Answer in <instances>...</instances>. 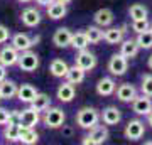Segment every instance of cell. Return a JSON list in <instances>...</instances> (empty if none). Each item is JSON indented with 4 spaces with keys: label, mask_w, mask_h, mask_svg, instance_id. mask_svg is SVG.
I'll list each match as a JSON object with an SVG mask.
<instances>
[{
    "label": "cell",
    "mask_w": 152,
    "mask_h": 145,
    "mask_svg": "<svg viewBox=\"0 0 152 145\" xmlns=\"http://www.w3.org/2000/svg\"><path fill=\"white\" fill-rule=\"evenodd\" d=\"M100 120H102L100 111L93 106H83V108L78 110V113H76V125L83 130L93 128L95 125L100 123Z\"/></svg>",
    "instance_id": "1"
},
{
    "label": "cell",
    "mask_w": 152,
    "mask_h": 145,
    "mask_svg": "<svg viewBox=\"0 0 152 145\" xmlns=\"http://www.w3.org/2000/svg\"><path fill=\"white\" fill-rule=\"evenodd\" d=\"M42 123L48 127V128H61L66 122V113L58 106H49L42 111Z\"/></svg>",
    "instance_id": "2"
},
{
    "label": "cell",
    "mask_w": 152,
    "mask_h": 145,
    "mask_svg": "<svg viewBox=\"0 0 152 145\" xmlns=\"http://www.w3.org/2000/svg\"><path fill=\"white\" fill-rule=\"evenodd\" d=\"M108 128L107 125H95L93 128L88 130V133L85 135V138L81 140L85 145H102L108 140Z\"/></svg>",
    "instance_id": "3"
},
{
    "label": "cell",
    "mask_w": 152,
    "mask_h": 145,
    "mask_svg": "<svg viewBox=\"0 0 152 145\" xmlns=\"http://www.w3.org/2000/svg\"><path fill=\"white\" fill-rule=\"evenodd\" d=\"M41 64V59L39 56L34 51L27 49V51H22L20 56H19V61H17V66L20 68V71H26V73H32L36 71Z\"/></svg>",
    "instance_id": "4"
},
{
    "label": "cell",
    "mask_w": 152,
    "mask_h": 145,
    "mask_svg": "<svg viewBox=\"0 0 152 145\" xmlns=\"http://www.w3.org/2000/svg\"><path fill=\"white\" fill-rule=\"evenodd\" d=\"M107 69L110 71L112 76H124L129 69V59L120 52L112 54L108 59V64H107Z\"/></svg>",
    "instance_id": "5"
},
{
    "label": "cell",
    "mask_w": 152,
    "mask_h": 145,
    "mask_svg": "<svg viewBox=\"0 0 152 145\" xmlns=\"http://www.w3.org/2000/svg\"><path fill=\"white\" fill-rule=\"evenodd\" d=\"M75 64L76 66H80L81 69L85 71H91L96 68L98 64V58H96V54H93L86 49H81V51H78V54H76V58H75Z\"/></svg>",
    "instance_id": "6"
},
{
    "label": "cell",
    "mask_w": 152,
    "mask_h": 145,
    "mask_svg": "<svg viewBox=\"0 0 152 145\" xmlns=\"http://www.w3.org/2000/svg\"><path fill=\"white\" fill-rule=\"evenodd\" d=\"M144 133H145V123L139 118L129 120V123L125 125V128H124L125 138L134 140V142H135V140H140L142 137H144Z\"/></svg>",
    "instance_id": "7"
},
{
    "label": "cell",
    "mask_w": 152,
    "mask_h": 145,
    "mask_svg": "<svg viewBox=\"0 0 152 145\" xmlns=\"http://www.w3.org/2000/svg\"><path fill=\"white\" fill-rule=\"evenodd\" d=\"M130 105H132V111L135 115H139V117H147L152 111V98L144 95V93L137 95Z\"/></svg>",
    "instance_id": "8"
},
{
    "label": "cell",
    "mask_w": 152,
    "mask_h": 145,
    "mask_svg": "<svg viewBox=\"0 0 152 145\" xmlns=\"http://www.w3.org/2000/svg\"><path fill=\"white\" fill-rule=\"evenodd\" d=\"M137 95H139V93H137V88L132 85V83H122V85H118L117 90H115V96H117V100L122 101V103H132Z\"/></svg>",
    "instance_id": "9"
},
{
    "label": "cell",
    "mask_w": 152,
    "mask_h": 145,
    "mask_svg": "<svg viewBox=\"0 0 152 145\" xmlns=\"http://www.w3.org/2000/svg\"><path fill=\"white\" fill-rule=\"evenodd\" d=\"M20 125L24 127H29V128H36V125L41 122V117H39V111L37 110H34L32 106L26 108V110H22L19 113V120H17Z\"/></svg>",
    "instance_id": "10"
},
{
    "label": "cell",
    "mask_w": 152,
    "mask_h": 145,
    "mask_svg": "<svg viewBox=\"0 0 152 145\" xmlns=\"http://www.w3.org/2000/svg\"><path fill=\"white\" fill-rule=\"evenodd\" d=\"M19 56H20V52L12 44L10 46H4V47L0 49V64H4L5 68L15 66L17 61H19Z\"/></svg>",
    "instance_id": "11"
},
{
    "label": "cell",
    "mask_w": 152,
    "mask_h": 145,
    "mask_svg": "<svg viewBox=\"0 0 152 145\" xmlns=\"http://www.w3.org/2000/svg\"><path fill=\"white\" fill-rule=\"evenodd\" d=\"M76 96V88L73 83L69 81H64V83H61L58 86V90H56V98L59 100L61 103H71L75 100Z\"/></svg>",
    "instance_id": "12"
},
{
    "label": "cell",
    "mask_w": 152,
    "mask_h": 145,
    "mask_svg": "<svg viewBox=\"0 0 152 145\" xmlns=\"http://www.w3.org/2000/svg\"><path fill=\"white\" fill-rule=\"evenodd\" d=\"M125 29L127 26H122V27H107V31H103V41L110 46H117L124 41V36H125Z\"/></svg>",
    "instance_id": "13"
},
{
    "label": "cell",
    "mask_w": 152,
    "mask_h": 145,
    "mask_svg": "<svg viewBox=\"0 0 152 145\" xmlns=\"http://www.w3.org/2000/svg\"><path fill=\"white\" fill-rule=\"evenodd\" d=\"M100 117H102V122L107 127H113V125H118L122 122V111L117 106L103 108V111L100 113Z\"/></svg>",
    "instance_id": "14"
},
{
    "label": "cell",
    "mask_w": 152,
    "mask_h": 145,
    "mask_svg": "<svg viewBox=\"0 0 152 145\" xmlns=\"http://www.w3.org/2000/svg\"><path fill=\"white\" fill-rule=\"evenodd\" d=\"M115 90H117V83H115L113 78L103 76L102 79H98V83H96L98 96H112V95H115Z\"/></svg>",
    "instance_id": "15"
},
{
    "label": "cell",
    "mask_w": 152,
    "mask_h": 145,
    "mask_svg": "<svg viewBox=\"0 0 152 145\" xmlns=\"http://www.w3.org/2000/svg\"><path fill=\"white\" fill-rule=\"evenodd\" d=\"M41 12L37 9H34V7H27V9H24L20 14V20L22 24L26 27H36L41 24Z\"/></svg>",
    "instance_id": "16"
},
{
    "label": "cell",
    "mask_w": 152,
    "mask_h": 145,
    "mask_svg": "<svg viewBox=\"0 0 152 145\" xmlns=\"http://www.w3.org/2000/svg\"><path fill=\"white\" fill-rule=\"evenodd\" d=\"M71 37H73V32H71L68 27H59V29L54 32V36H53V44H54L56 47H59V49L69 47Z\"/></svg>",
    "instance_id": "17"
},
{
    "label": "cell",
    "mask_w": 152,
    "mask_h": 145,
    "mask_svg": "<svg viewBox=\"0 0 152 145\" xmlns=\"http://www.w3.org/2000/svg\"><path fill=\"white\" fill-rule=\"evenodd\" d=\"M37 93H39V91H37V88H36V86L29 85V83H24V85L19 86L15 98L19 100V101H22V103H27V105H31Z\"/></svg>",
    "instance_id": "18"
},
{
    "label": "cell",
    "mask_w": 152,
    "mask_h": 145,
    "mask_svg": "<svg viewBox=\"0 0 152 145\" xmlns=\"http://www.w3.org/2000/svg\"><path fill=\"white\" fill-rule=\"evenodd\" d=\"M46 14H48V17L49 19H53V20L64 19L66 14H68L66 4H63V2H59V0H54V2H51V4L46 7Z\"/></svg>",
    "instance_id": "19"
},
{
    "label": "cell",
    "mask_w": 152,
    "mask_h": 145,
    "mask_svg": "<svg viewBox=\"0 0 152 145\" xmlns=\"http://www.w3.org/2000/svg\"><path fill=\"white\" fill-rule=\"evenodd\" d=\"M10 44L17 49V51H19V52H22V51H27V49H31V47L34 46L32 37H31L29 34H24V32L14 34V36H12Z\"/></svg>",
    "instance_id": "20"
},
{
    "label": "cell",
    "mask_w": 152,
    "mask_h": 145,
    "mask_svg": "<svg viewBox=\"0 0 152 145\" xmlns=\"http://www.w3.org/2000/svg\"><path fill=\"white\" fill-rule=\"evenodd\" d=\"M139 51H140V47H139V44H137L135 39H124L120 42V54H124L127 59L137 58Z\"/></svg>",
    "instance_id": "21"
},
{
    "label": "cell",
    "mask_w": 152,
    "mask_h": 145,
    "mask_svg": "<svg viewBox=\"0 0 152 145\" xmlns=\"http://www.w3.org/2000/svg\"><path fill=\"white\" fill-rule=\"evenodd\" d=\"M93 20H95V24L100 26V27H110L115 20V14L110 10V9H100V10L95 12Z\"/></svg>",
    "instance_id": "22"
},
{
    "label": "cell",
    "mask_w": 152,
    "mask_h": 145,
    "mask_svg": "<svg viewBox=\"0 0 152 145\" xmlns=\"http://www.w3.org/2000/svg\"><path fill=\"white\" fill-rule=\"evenodd\" d=\"M17 90H19V85L12 79H4L0 81V98L2 100H12V98L17 96Z\"/></svg>",
    "instance_id": "23"
},
{
    "label": "cell",
    "mask_w": 152,
    "mask_h": 145,
    "mask_svg": "<svg viewBox=\"0 0 152 145\" xmlns=\"http://www.w3.org/2000/svg\"><path fill=\"white\" fill-rule=\"evenodd\" d=\"M20 135V123L15 120H10L7 125H4V138L7 142H19Z\"/></svg>",
    "instance_id": "24"
},
{
    "label": "cell",
    "mask_w": 152,
    "mask_h": 145,
    "mask_svg": "<svg viewBox=\"0 0 152 145\" xmlns=\"http://www.w3.org/2000/svg\"><path fill=\"white\" fill-rule=\"evenodd\" d=\"M19 142L24 145H34L39 142V133L36 132V128H29L20 125V135H19Z\"/></svg>",
    "instance_id": "25"
},
{
    "label": "cell",
    "mask_w": 152,
    "mask_h": 145,
    "mask_svg": "<svg viewBox=\"0 0 152 145\" xmlns=\"http://www.w3.org/2000/svg\"><path fill=\"white\" fill-rule=\"evenodd\" d=\"M68 69H69V66L64 59H53L49 64V73L54 78H66Z\"/></svg>",
    "instance_id": "26"
},
{
    "label": "cell",
    "mask_w": 152,
    "mask_h": 145,
    "mask_svg": "<svg viewBox=\"0 0 152 145\" xmlns=\"http://www.w3.org/2000/svg\"><path fill=\"white\" fill-rule=\"evenodd\" d=\"M85 76H86V71L75 64V66H71L68 69V73H66V81H69L73 85H81L85 81Z\"/></svg>",
    "instance_id": "27"
},
{
    "label": "cell",
    "mask_w": 152,
    "mask_h": 145,
    "mask_svg": "<svg viewBox=\"0 0 152 145\" xmlns=\"http://www.w3.org/2000/svg\"><path fill=\"white\" fill-rule=\"evenodd\" d=\"M85 34H86L90 44H98V42H102V41H103V27L96 26V24H95V26L86 27Z\"/></svg>",
    "instance_id": "28"
},
{
    "label": "cell",
    "mask_w": 152,
    "mask_h": 145,
    "mask_svg": "<svg viewBox=\"0 0 152 145\" xmlns=\"http://www.w3.org/2000/svg\"><path fill=\"white\" fill-rule=\"evenodd\" d=\"M129 15L132 20H139V19H147L149 17V9L144 4H132L129 7Z\"/></svg>",
    "instance_id": "29"
},
{
    "label": "cell",
    "mask_w": 152,
    "mask_h": 145,
    "mask_svg": "<svg viewBox=\"0 0 152 145\" xmlns=\"http://www.w3.org/2000/svg\"><path fill=\"white\" fill-rule=\"evenodd\" d=\"M31 106H32L34 110H37L39 113L44 111L46 108L51 106V96H49V95H46V93H37V95H36V98L32 100V103H31Z\"/></svg>",
    "instance_id": "30"
},
{
    "label": "cell",
    "mask_w": 152,
    "mask_h": 145,
    "mask_svg": "<svg viewBox=\"0 0 152 145\" xmlns=\"http://www.w3.org/2000/svg\"><path fill=\"white\" fill-rule=\"evenodd\" d=\"M69 46H71L73 49H76V51L86 49L88 46H90V41H88V37H86V34H85V31H83V32H75V34H73Z\"/></svg>",
    "instance_id": "31"
},
{
    "label": "cell",
    "mask_w": 152,
    "mask_h": 145,
    "mask_svg": "<svg viewBox=\"0 0 152 145\" xmlns=\"http://www.w3.org/2000/svg\"><path fill=\"white\" fill-rule=\"evenodd\" d=\"M135 41H137V44H139L140 49H152V31L147 29L144 32L137 34Z\"/></svg>",
    "instance_id": "32"
},
{
    "label": "cell",
    "mask_w": 152,
    "mask_h": 145,
    "mask_svg": "<svg viewBox=\"0 0 152 145\" xmlns=\"http://www.w3.org/2000/svg\"><path fill=\"white\" fill-rule=\"evenodd\" d=\"M130 29H132V32L140 34V32H144V31H147V29H151V20H149V19H139V20H132Z\"/></svg>",
    "instance_id": "33"
},
{
    "label": "cell",
    "mask_w": 152,
    "mask_h": 145,
    "mask_svg": "<svg viewBox=\"0 0 152 145\" xmlns=\"http://www.w3.org/2000/svg\"><path fill=\"white\" fill-rule=\"evenodd\" d=\"M140 91L152 98V74H144L140 79Z\"/></svg>",
    "instance_id": "34"
},
{
    "label": "cell",
    "mask_w": 152,
    "mask_h": 145,
    "mask_svg": "<svg viewBox=\"0 0 152 145\" xmlns=\"http://www.w3.org/2000/svg\"><path fill=\"white\" fill-rule=\"evenodd\" d=\"M10 120H12V110H7V108L0 106V125L4 127V125H7Z\"/></svg>",
    "instance_id": "35"
},
{
    "label": "cell",
    "mask_w": 152,
    "mask_h": 145,
    "mask_svg": "<svg viewBox=\"0 0 152 145\" xmlns=\"http://www.w3.org/2000/svg\"><path fill=\"white\" fill-rule=\"evenodd\" d=\"M9 39H10V31L5 26L0 24V44H5Z\"/></svg>",
    "instance_id": "36"
},
{
    "label": "cell",
    "mask_w": 152,
    "mask_h": 145,
    "mask_svg": "<svg viewBox=\"0 0 152 145\" xmlns=\"http://www.w3.org/2000/svg\"><path fill=\"white\" fill-rule=\"evenodd\" d=\"M7 78V68L4 64H0V81H4Z\"/></svg>",
    "instance_id": "37"
},
{
    "label": "cell",
    "mask_w": 152,
    "mask_h": 145,
    "mask_svg": "<svg viewBox=\"0 0 152 145\" xmlns=\"http://www.w3.org/2000/svg\"><path fill=\"white\" fill-rule=\"evenodd\" d=\"M51 2H54V0H36V4H37V5H41V7H48Z\"/></svg>",
    "instance_id": "38"
},
{
    "label": "cell",
    "mask_w": 152,
    "mask_h": 145,
    "mask_svg": "<svg viewBox=\"0 0 152 145\" xmlns=\"http://www.w3.org/2000/svg\"><path fill=\"white\" fill-rule=\"evenodd\" d=\"M63 133H64L66 137H69V135L73 133V130H71V128H64V125H63Z\"/></svg>",
    "instance_id": "39"
},
{
    "label": "cell",
    "mask_w": 152,
    "mask_h": 145,
    "mask_svg": "<svg viewBox=\"0 0 152 145\" xmlns=\"http://www.w3.org/2000/svg\"><path fill=\"white\" fill-rule=\"evenodd\" d=\"M147 125H149V127L152 128V111L149 113V115H147Z\"/></svg>",
    "instance_id": "40"
},
{
    "label": "cell",
    "mask_w": 152,
    "mask_h": 145,
    "mask_svg": "<svg viewBox=\"0 0 152 145\" xmlns=\"http://www.w3.org/2000/svg\"><path fill=\"white\" fill-rule=\"evenodd\" d=\"M147 66H149V69H152V54L149 56V59H147Z\"/></svg>",
    "instance_id": "41"
},
{
    "label": "cell",
    "mask_w": 152,
    "mask_h": 145,
    "mask_svg": "<svg viewBox=\"0 0 152 145\" xmlns=\"http://www.w3.org/2000/svg\"><path fill=\"white\" fill-rule=\"evenodd\" d=\"M59 2H63V4H66V5H68V4H71V2H73V0H59Z\"/></svg>",
    "instance_id": "42"
},
{
    "label": "cell",
    "mask_w": 152,
    "mask_h": 145,
    "mask_svg": "<svg viewBox=\"0 0 152 145\" xmlns=\"http://www.w3.org/2000/svg\"><path fill=\"white\" fill-rule=\"evenodd\" d=\"M19 2H22V4H27V2H32V0H19Z\"/></svg>",
    "instance_id": "43"
},
{
    "label": "cell",
    "mask_w": 152,
    "mask_h": 145,
    "mask_svg": "<svg viewBox=\"0 0 152 145\" xmlns=\"http://www.w3.org/2000/svg\"><path fill=\"white\" fill-rule=\"evenodd\" d=\"M151 31H152V20H151Z\"/></svg>",
    "instance_id": "44"
},
{
    "label": "cell",
    "mask_w": 152,
    "mask_h": 145,
    "mask_svg": "<svg viewBox=\"0 0 152 145\" xmlns=\"http://www.w3.org/2000/svg\"><path fill=\"white\" fill-rule=\"evenodd\" d=\"M0 100H2V98H0Z\"/></svg>",
    "instance_id": "45"
}]
</instances>
